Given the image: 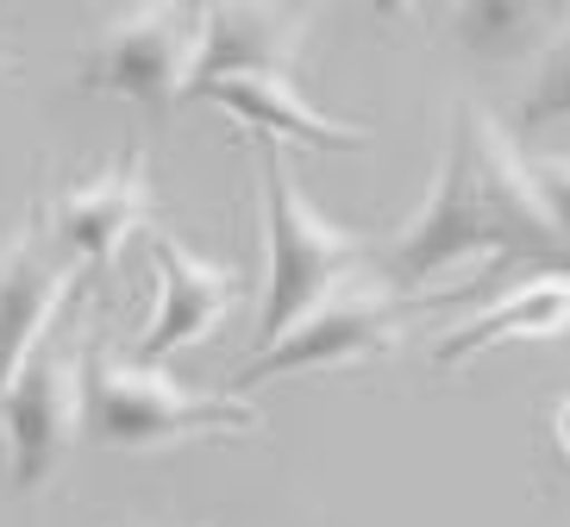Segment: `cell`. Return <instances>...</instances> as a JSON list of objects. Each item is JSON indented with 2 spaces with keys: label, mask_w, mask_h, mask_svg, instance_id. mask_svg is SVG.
<instances>
[{
  "label": "cell",
  "mask_w": 570,
  "mask_h": 527,
  "mask_svg": "<svg viewBox=\"0 0 570 527\" xmlns=\"http://www.w3.org/2000/svg\"><path fill=\"white\" fill-rule=\"evenodd\" d=\"M151 157L145 145H126V152L107 164V170L82 176V183H63L45 207V233L63 245L82 271L107 276L126 252V238L151 226Z\"/></svg>",
  "instance_id": "cell-8"
},
{
  "label": "cell",
  "mask_w": 570,
  "mask_h": 527,
  "mask_svg": "<svg viewBox=\"0 0 570 527\" xmlns=\"http://www.w3.org/2000/svg\"><path fill=\"white\" fill-rule=\"evenodd\" d=\"M82 440V345L51 333L0 390V446L7 484L19 496L45 490Z\"/></svg>",
  "instance_id": "cell-6"
},
{
  "label": "cell",
  "mask_w": 570,
  "mask_h": 527,
  "mask_svg": "<svg viewBox=\"0 0 570 527\" xmlns=\"http://www.w3.org/2000/svg\"><path fill=\"white\" fill-rule=\"evenodd\" d=\"M257 188H264V295H257V345H269L302 308H314L345 271H357L370 238L326 221L288 170V145L257 133Z\"/></svg>",
  "instance_id": "cell-2"
},
{
  "label": "cell",
  "mask_w": 570,
  "mask_h": 527,
  "mask_svg": "<svg viewBox=\"0 0 570 527\" xmlns=\"http://www.w3.org/2000/svg\"><path fill=\"white\" fill-rule=\"evenodd\" d=\"M552 119H570V26L539 45V69L527 82V95H520V126L527 133L552 126Z\"/></svg>",
  "instance_id": "cell-14"
},
{
  "label": "cell",
  "mask_w": 570,
  "mask_h": 527,
  "mask_svg": "<svg viewBox=\"0 0 570 527\" xmlns=\"http://www.w3.org/2000/svg\"><path fill=\"white\" fill-rule=\"evenodd\" d=\"M570 26V0H452V38L470 57L508 64Z\"/></svg>",
  "instance_id": "cell-13"
},
{
  "label": "cell",
  "mask_w": 570,
  "mask_h": 527,
  "mask_svg": "<svg viewBox=\"0 0 570 527\" xmlns=\"http://www.w3.org/2000/svg\"><path fill=\"white\" fill-rule=\"evenodd\" d=\"M0 76H7V57H0Z\"/></svg>",
  "instance_id": "cell-19"
},
{
  "label": "cell",
  "mask_w": 570,
  "mask_h": 527,
  "mask_svg": "<svg viewBox=\"0 0 570 527\" xmlns=\"http://www.w3.org/2000/svg\"><path fill=\"white\" fill-rule=\"evenodd\" d=\"M552 446H558V459H564V471H570V396L552 409Z\"/></svg>",
  "instance_id": "cell-16"
},
{
  "label": "cell",
  "mask_w": 570,
  "mask_h": 527,
  "mask_svg": "<svg viewBox=\"0 0 570 527\" xmlns=\"http://www.w3.org/2000/svg\"><path fill=\"white\" fill-rule=\"evenodd\" d=\"M202 13V0H138V7L114 13L82 57V88L119 95V101L145 107L151 119H169L195 82Z\"/></svg>",
  "instance_id": "cell-5"
},
{
  "label": "cell",
  "mask_w": 570,
  "mask_h": 527,
  "mask_svg": "<svg viewBox=\"0 0 570 527\" xmlns=\"http://www.w3.org/2000/svg\"><path fill=\"white\" fill-rule=\"evenodd\" d=\"M558 333H570V264H552V271L527 276L520 290L495 295L489 308L464 314L445 340H433V364L439 371H458V364H470V358L489 352V345L558 340Z\"/></svg>",
  "instance_id": "cell-12"
},
{
  "label": "cell",
  "mask_w": 570,
  "mask_h": 527,
  "mask_svg": "<svg viewBox=\"0 0 570 527\" xmlns=\"http://www.w3.org/2000/svg\"><path fill=\"white\" fill-rule=\"evenodd\" d=\"M202 433H264V414L233 396L183 390L164 364L95 352L82 364V440L107 452H157Z\"/></svg>",
  "instance_id": "cell-3"
},
{
  "label": "cell",
  "mask_w": 570,
  "mask_h": 527,
  "mask_svg": "<svg viewBox=\"0 0 570 527\" xmlns=\"http://www.w3.org/2000/svg\"><path fill=\"white\" fill-rule=\"evenodd\" d=\"M370 7H376L383 19H402V13H407V0H370Z\"/></svg>",
  "instance_id": "cell-17"
},
{
  "label": "cell",
  "mask_w": 570,
  "mask_h": 527,
  "mask_svg": "<svg viewBox=\"0 0 570 527\" xmlns=\"http://www.w3.org/2000/svg\"><path fill=\"white\" fill-rule=\"evenodd\" d=\"M202 7H226V0H202Z\"/></svg>",
  "instance_id": "cell-18"
},
{
  "label": "cell",
  "mask_w": 570,
  "mask_h": 527,
  "mask_svg": "<svg viewBox=\"0 0 570 527\" xmlns=\"http://www.w3.org/2000/svg\"><path fill=\"white\" fill-rule=\"evenodd\" d=\"M145 245H151V264H157V302L132 345V364H164L188 345L214 340L219 326L233 321L238 302H245V276L202 252H188L164 226H145Z\"/></svg>",
  "instance_id": "cell-7"
},
{
  "label": "cell",
  "mask_w": 570,
  "mask_h": 527,
  "mask_svg": "<svg viewBox=\"0 0 570 527\" xmlns=\"http://www.w3.org/2000/svg\"><path fill=\"white\" fill-rule=\"evenodd\" d=\"M420 308V295L389 290L383 276H357L345 271L333 290L320 295L314 308H302L295 321L276 333L269 345H257L238 364V390H257L269 377H302V371H338V364H364L402 345L407 314Z\"/></svg>",
  "instance_id": "cell-4"
},
{
  "label": "cell",
  "mask_w": 570,
  "mask_h": 527,
  "mask_svg": "<svg viewBox=\"0 0 570 527\" xmlns=\"http://www.w3.org/2000/svg\"><path fill=\"white\" fill-rule=\"evenodd\" d=\"M76 290H82V264L45 226L19 233L0 252V390L57 333V321L76 302Z\"/></svg>",
  "instance_id": "cell-9"
},
{
  "label": "cell",
  "mask_w": 570,
  "mask_h": 527,
  "mask_svg": "<svg viewBox=\"0 0 570 527\" xmlns=\"http://www.w3.org/2000/svg\"><path fill=\"white\" fill-rule=\"evenodd\" d=\"M508 257L570 264V245L539 202V183L514 152V138L489 114L458 101L439 183L420 202V214H407V226L389 238L383 283L402 295H426L439 276L495 271Z\"/></svg>",
  "instance_id": "cell-1"
},
{
  "label": "cell",
  "mask_w": 570,
  "mask_h": 527,
  "mask_svg": "<svg viewBox=\"0 0 570 527\" xmlns=\"http://www.w3.org/2000/svg\"><path fill=\"white\" fill-rule=\"evenodd\" d=\"M527 170H533L539 202H546L552 226L564 233V245H570V157H527Z\"/></svg>",
  "instance_id": "cell-15"
},
{
  "label": "cell",
  "mask_w": 570,
  "mask_h": 527,
  "mask_svg": "<svg viewBox=\"0 0 570 527\" xmlns=\"http://www.w3.org/2000/svg\"><path fill=\"white\" fill-rule=\"evenodd\" d=\"M307 26H314V0H226V7H207L195 82L245 76V69H288L295 51L307 45Z\"/></svg>",
  "instance_id": "cell-11"
},
{
  "label": "cell",
  "mask_w": 570,
  "mask_h": 527,
  "mask_svg": "<svg viewBox=\"0 0 570 527\" xmlns=\"http://www.w3.org/2000/svg\"><path fill=\"white\" fill-rule=\"evenodd\" d=\"M195 101H214L238 119V126H252L264 138H295L307 152H364L370 126H352V119H333L307 107V95L288 82V69H245V76H214V82H195L188 88Z\"/></svg>",
  "instance_id": "cell-10"
}]
</instances>
